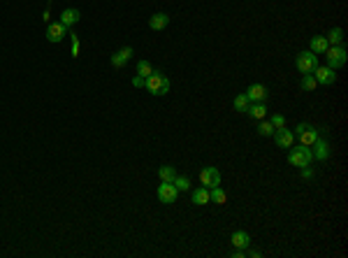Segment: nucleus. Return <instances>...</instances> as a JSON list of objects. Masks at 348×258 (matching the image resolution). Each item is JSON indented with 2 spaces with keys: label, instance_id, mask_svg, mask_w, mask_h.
Returning <instances> with one entry per match:
<instances>
[{
  "label": "nucleus",
  "instance_id": "obj_1",
  "mask_svg": "<svg viewBox=\"0 0 348 258\" xmlns=\"http://www.w3.org/2000/svg\"><path fill=\"white\" fill-rule=\"evenodd\" d=\"M144 89L151 96H165V93H170V79L160 70H153L151 75L144 79Z\"/></svg>",
  "mask_w": 348,
  "mask_h": 258
},
{
  "label": "nucleus",
  "instance_id": "obj_2",
  "mask_svg": "<svg viewBox=\"0 0 348 258\" xmlns=\"http://www.w3.org/2000/svg\"><path fill=\"white\" fill-rule=\"evenodd\" d=\"M288 163L295 167H306L313 163V149L311 147H297V149H290V154H288Z\"/></svg>",
  "mask_w": 348,
  "mask_h": 258
},
{
  "label": "nucleus",
  "instance_id": "obj_3",
  "mask_svg": "<svg viewBox=\"0 0 348 258\" xmlns=\"http://www.w3.org/2000/svg\"><path fill=\"white\" fill-rule=\"evenodd\" d=\"M295 130H297L295 137L300 140V145L302 147H313L316 145V140L320 137V133H318L313 126H309V123H300Z\"/></svg>",
  "mask_w": 348,
  "mask_h": 258
},
{
  "label": "nucleus",
  "instance_id": "obj_4",
  "mask_svg": "<svg viewBox=\"0 0 348 258\" xmlns=\"http://www.w3.org/2000/svg\"><path fill=\"white\" fill-rule=\"evenodd\" d=\"M295 63H297V70H300V72H304V75H311V72L318 68V53H313V52L297 53Z\"/></svg>",
  "mask_w": 348,
  "mask_h": 258
},
{
  "label": "nucleus",
  "instance_id": "obj_5",
  "mask_svg": "<svg viewBox=\"0 0 348 258\" xmlns=\"http://www.w3.org/2000/svg\"><path fill=\"white\" fill-rule=\"evenodd\" d=\"M325 56H327V65L330 68H341L346 63V47L341 45H334V47H327L325 49Z\"/></svg>",
  "mask_w": 348,
  "mask_h": 258
},
{
  "label": "nucleus",
  "instance_id": "obj_6",
  "mask_svg": "<svg viewBox=\"0 0 348 258\" xmlns=\"http://www.w3.org/2000/svg\"><path fill=\"white\" fill-rule=\"evenodd\" d=\"M176 196H179V191H176V186H174L172 182H160L158 200L163 203V205H172L174 200H176Z\"/></svg>",
  "mask_w": 348,
  "mask_h": 258
},
{
  "label": "nucleus",
  "instance_id": "obj_7",
  "mask_svg": "<svg viewBox=\"0 0 348 258\" xmlns=\"http://www.w3.org/2000/svg\"><path fill=\"white\" fill-rule=\"evenodd\" d=\"M272 135H274V142H276L281 149H290V147L295 145V133L288 130L286 126H283V128H276Z\"/></svg>",
  "mask_w": 348,
  "mask_h": 258
},
{
  "label": "nucleus",
  "instance_id": "obj_8",
  "mask_svg": "<svg viewBox=\"0 0 348 258\" xmlns=\"http://www.w3.org/2000/svg\"><path fill=\"white\" fill-rule=\"evenodd\" d=\"M200 182L205 189H214V186H220V172L218 167H205L200 172Z\"/></svg>",
  "mask_w": 348,
  "mask_h": 258
},
{
  "label": "nucleus",
  "instance_id": "obj_9",
  "mask_svg": "<svg viewBox=\"0 0 348 258\" xmlns=\"http://www.w3.org/2000/svg\"><path fill=\"white\" fill-rule=\"evenodd\" d=\"M65 35H68V28H65L61 21H53L46 26V40H49L51 45H58Z\"/></svg>",
  "mask_w": 348,
  "mask_h": 258
},
{
  "label": "nucleus",
  "instance_id": "obj_10",
  "mask_svg": "<svg viewBox=\"0 0 348 258\" xmlns=\"http://www.w3.org/2000/svg\"><path fill=\"white\" fill-rule=\"evenodd\" d=\"M316 82L323 84V86H330V84H334V79H337V75H334V68H330V65H318L316 70Z\"/></svg>",
  "mask_w": 348,
  "mask_h": 258
},
{
  "label": "nucleus",
  "instance_id": "obj_11",
  "mask_svg": "<svg viewBox=\"0 0 348 258\" xmlns=\"http://www.w3.org/2000/svg\"><path fill=\"white\" fill-rule=\"evenodd\" d=\"M267 96H269V91H267L265 84H253V86H249V91H246V98L251 103H265Z\"/></svg>",
  "mask_w": 348,
  "mask_h": 258
},
{
  "label": "nucleus",
  "instance_id": "obj_12",
  "mask_svg": "<svg viewBox=\"0 0 348 258\" xmlns=\"http://www.w3.org/2000/svg\"><path fill=\"white\" fill-rule=\"evenodd\" d=\"M244 114H249L251 119L262 121V119L267 116V107H265V103H249V107H246V112Z\"/></svg>",
  "mask_w": 348,
  "mask_h": 258
},
{
  "label": "nucleus",
  "instance_id": "obj_13",
  "mask_svg": "<svg viewBox=\"0 0 348 258\" xmlns=\"http://www.w3.org/2000/svg\"><path fill=\"white\" fill-rule=\"evenodd\" d=\"M130 56H132V49H130V47H123L121 52H116L112 56V65L114 68H123V65L130 61Z\"/></svg>",
  "mask_w": 348,
  "mask_h": 258
},
{
  "label": "nucleus",
  "instance_id": "obj_14",
  "mask_svg": "<svg viewBox=\"0 0 348 258\" xmlns=\"http://www.w3.org/2000/svg\"><path fill=\"white\" fill-rule=\"evenodd\" d=\"M190 200H193V205H207V203H212V196H209V189L205 186H200L190 193Z\"/></svg>",
  "mask_w": 348,
  "mask_h": 258
},
{
  "label": "nucleus",
  "instance_id": "obj_15",
  "mask_svg": "<svg viewBox=\"0 0 348 258\" xmlns=\"http://www.w3.org/2000/svg\"><path fill=\"white\" fill-rule=\"evenodd\" d=\"M316 152H313V158L318 160H327V156H330V145H327V140L325 137H318L316 140Z\"/></svg>",
  "mask_w": 348,
  "mask_h": 258
},
{
  "label": "nucleus",
  "instance_id": "obj_16",
  "mask_svg": "<svg viewBox=\"0 0 348 258\" xmlns=\"http://www.w3.org/2000/svg\"><path fill=\"white\" fill-rule=\"evenodd\" d=\"M230 242L235 244L237 249H249L251 237H249V233H244V230H235V233H232V237H230Z\"/></svg>",
  "mask_w": 348,
  "mask_h": 258
},
{
  "label": "nucleus",
  "instance_id": "obj_17",
  "mask_svg": "<svg viewBox=\"0 0 348 258\" xmlns=\"http://www.w3.org/2000/svg\"><path fill=\"white\" fill-rule=\"evenodd\" d=\"M167 23H170V16H167L165 12H158V14H153L151 19H149V28H151V31H163Z\"/></svg>",
  "mask_w": 348,
  "mask_h": 258
},
{
  "label": "nucleus",
  "instance_id": "obj_18",
  "mask_svg": "<svg viewBox=\"0 0 348 258\" xmlns=\"http://www.w3.org/2000/svg\"><path fill=\"white\" fill-rule=\"evenodd\" d=\"M77 21H79V9H75V7L63 9V14H61V23H63V26H65V28H70V26H75Z\"/></svg>",
  "mask_w": 348,
  "mask_h": 258
},
{
  "label": "nucleus",
  "instance_id": "obj_19",
  "mask_svg": "<svg viewBox=\"0 0 348 258\" xmlns=\"http://www.w3.org/2000/svg\"><path fill=\"white\" fill-rule=\"evenodd\" d=\"M327 47H330V42H327L325 35H316V38H311V49H309V52H313V53H325Z\"/></svg>",
  "mask_w": 348,
  "mask_h": 258
},
{
  "label": "nucleus",
  "instance_id": "obj_20",
  "mask_svg": "<svg viewBox=\"0 0 348 258\" xmlns=\"http://www.w3.org/2000/svg\"><path fill=\"white\" fill-rule=\"evenodd\" d=\"M209 196H212V203H216V205H225V203H227L225 191L220 189V186H214V189H209Z\"/></svg>",
  "mask_w": 348,
  "mask_h": 258
},
{
  "label": "nucleus",
  "instance_id": "obj_21",
  "mask_svg": "<svg viewBox=\"0 0 348 258\" xmlns=\"http://www.w3.org/2000/svg\"><path fill=\"white\" fill-rule=\"evenodd\" d=\"M158 177L160 182H174V177H176V170H174L172 165H163L158 170Z\"/></svg>",
  "mask_w": 348,
  "mask_h": 258
},
{
  "label": "nucleus",
  "instance_id": "obj_22",
  "mask_svg": "<svg viewBox=\"0 0 348 258\" xmlns=\"http://www.w3.org/2000/svg\"><path fill=\"white\" fill-rule=\"evenodd\" d=\"M153 72V68L149 65V61H137V77H142V79H146V77Z\"/></svg>",
  "mask_w": 348,
  "mask_h": 258
},
{
  "label": "nucleus",
  "instance_id": "obj_23",
  "mask_svg": "<svg viewBox=\"0 0 348 258\" xmlns=\"http://www.w3.org/2000/svg\"><path fill=\"white\" fill-rule=\"evenodd\" d=\"M300 86H302V91H313V89L318 86V82H316V77H313V75H304Z\"/></svg>",
  "mask_w": 348,
  "mask_h": 258
},
{
  "label": "nucleus",
  "instance_id": "obj_24",
  "mask_svg": "<svg viewBox=\"0 0 348 258\" xmlns=\"http://www.w3.org/2000/svg\"><path fill=\"white\" fill-rule=\"evenodd\" d=\"M249 103H251V100L246 98V93H242V96H237V98H235V109H237V112H246Z\"/></svg>",
  "mask_w": 348,
  "mask_h": 258
},
{
  "label": "nucleus",
  "instance_id": "obj_25",
  "mask_svg": "<svg viewBox=\"0 0 348 258\" xmlns=\"http://www.w3.org/2000/svg\"><path fill=\"white\" fill-rule=\"evenodd\" d=\"M325 38H327V42H330V45H341V40H344V38H341V28H332V31L327 33Z\"/></svg>",
  "mask_w": 348,
  "mask_h": 258
},
{
  "label": "nucleus",
  "instance_id": "obj_26",
  "mask_svg": "<svg viewBox=\"0 0 348 258\" xmlns=\"http://www.w3.org/2000/svg\"><path fill=\"white\" fill-rule=\"evenodd\" d=\"M174 186H176V191H188L190 189V179L188 177H174Z\"/></svg>",
  "mask_w": 348,
  "mask_h": 258
},
{
  "label": "nucleus",
  "instance_id": "obj_27",
  "mask_svg": "<svg viewBox=\"0 0 348 258\" xmlns=\"http://www.w3.org/2000/svg\"><path fill=\"white\" fill-rule=\"evenodd\" d=\"M258 133H260V135H272V133H274L272 121H260V126H258Z\"/></svg>",
  "mask_w": 348,
  "mask_h": 258
},
{
  "label": "nucleus",
  "instance_id": "obj_28",
  "mask_svg": "<svg viewBox=\"0 0 348 258\" xmlns=\"http://www.w3.org/2000/svg\"><path fill=\"white\" fill-rule=\"evenodd\" d=\"M272 126H274V130L283 128V126H286V116H283V114H274V116H272Z\"/></svg>",
  "mask_w": 348,
  "mask_h": 258
},
{
  "label": "nucleus",
  "instance_id": "obj_29",
  "mask_svg": "<svg viewBox=\"0 0 348 258\" xmlns=\"http://www.w3.org/2000/svg\"><path fill=\"white\" fill-rule=\"evenodd\" d=\"M70 40H72V56H79V35L77 33H70Z\"/></svg>",
  "mask_w": 348,
  "mask_h": 258
},
{
  "label": "nucleus",
  "instance_id": "obj_30",
  "mask_svg": "<svg viewBox=\"0 0 348 258\" xmlns=\"http://www.w3.org/2000/svg\"><path fill=\"white\" fill-rule=\"evenodd\" d=\"M246 256V249H235L232 251V258H244Z\"/></svg>",
  "mask_w": 348,
  "mask_h": 258
},
{
  "label": "nucleus",
  "instance_id": "obj_31",
  "mask_svg": "<svg viewBox=\"0 0 348 258\" xmlns=\"http://www.w3.org/2000/svg\"><path fill=\"white\" fill-rule=\"evenodd\" d=\"M132 86H135V89H142V86H144V79H142V77H135V79H132Z\"/></svg>",
  "mask_w": 348,
  "mask_h": 258
},
{
  "label": "nucleus",
  "instance_id": "obj_32",
  "mask_svg": "<svg viewBox=\"0 0 348 258\" xmlns=\"http://www.w3.org/2000/svg\"><path fill=\"white\" fill-rule=\"evenodd\" d=\"M302 175H304V179H311V177H313V172H311V170H309V165H306V167H302Z\"/></svg>",
  "mask_w": 348,
  "mask_h": 258
},
{
  "label": "nucleus",
  "instance_id": "obj_33",
  "mask_svg": "<svg viewBox=\"0 0 348 258\" xmlns=\"http://www.w3.org/2000/svg\"><path fill=\"white\" fill-rule=\"evenodd\" d=\"M246 254H249V256H253V258H260V251H258V249H251V251H246Z\"/></svg>",
  "mask_w": 348,
  "mask_h": 258
}]
</instances>
